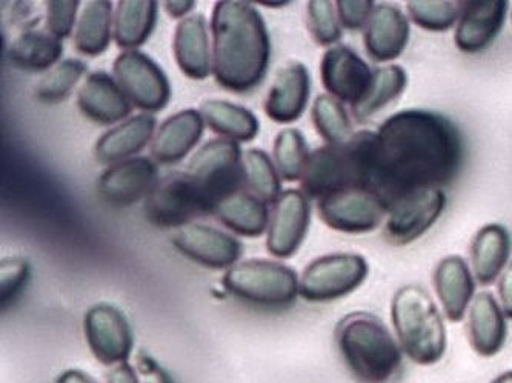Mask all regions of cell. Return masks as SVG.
I'll list each match as a JSON object with an SVG mask.
<instances>
[{
  "instance_id": "1",
  "label": "cell",
  "mask_w": 512,
  "mask_h": 383,
  "mask_svg": "<svg viewBox=\"0 0 512 383\" xmlns=\"http://www.w3.org/2000/svg\"><path fill=\"white\" fill-rule=\"evenodd\" d=\"M465 140L453 120L436 111H399L376 131V193L388 208L414 191L445 188L465 164Z\"/></svg>"
},
{
  "instance_id": "2",
  "label": "cell",
  "mask_w": 512,
  "mask_h": 383,
  "mask_svg": "<svg viewBox=\"0 0 512 383\" xmlns=\"http://www.w3.org/2000/svg\"><path fill=\"white\" fill-rule=\"evenodd\" d=\"M213 76L223 90L250 93L270 65L271 42L265 19L250 2L220 0L211 14Z\"/></svg>"
},
{
  "instance_id": "3",
  "label": "cell",
  "mask_w": 512,
  "mask_h": 383,
  "mask_svg": "<svg viewBox=\"0 0 512 383\" xmlns=\"http://www.w3.org/2000/svg\"><path fill=\"white\" fill-rule=\"evenodd\" d=\"M336 342L357 383H397L402 377L405 354L380 317L348 314L337 325Z\"/></svg>"
},
{
  "instance_id": "4",
  "label": "cell",
  "mask_w": 512,
  "mask_h": 383,
  "mask_svg": "<svg viewBox=\"0 0 512 383\" xmlns=\"http://www.w3.org/2000/svg\"><path fill=\"white\" fill-rule=\"evenodd\" d=\"M391 320L403 354L414 364L434 365L448 347L445 322L433 297L420 285H405L394 294Z\"/></svg>"
},
{
  "instance_id": "5",
  "label": "cell",
  "mask_w": 512,
  "mask_h": 383,
  "mask_svg": "<svg viewBox=\"0 0 512 383\" xmlns=\"http://www.w3.org/2000/svg\"><path fill=\"white\" fill-rule=\"evenodd\" d=\"M223 287L231 296L262 308H286L300 294L293 268L274 260H245L225 273Z\"/></svg>"
},
{
  "instance_id": "6",
  "label": "cell",
  "mask_w": 512,
  "mask_h": 383,
  "mask_svg": "<svg viewBox=\"0 0 512 383\" xmlns=\"http://www.w3.org/2000/svg\"><path fill=\"white\" fill-rule=\"evenodd\" d=\"M243 153L233 140L213 139L196 151L185 173L191 177L210 214L222 200L243 191Z\"/></svg>"
},
{
  "instance_id": "7",
  "label": "cell",
  "mask_w": 512,
  "mask_h": 383,
  "mask_svg": "<svg viewBox=\"0 0 512 383\" xmlns=\"http://www.w3.org/2000/svg\"><path fill=\"white\" fill-rule=\"evenodd\" d=\"M370 265L362 254L334 253L313 260L300 277V296L308 302L342 299L365 284Z\"/></svg>"
},
{
  "instance_id": "8",
  "label": "cell",
  "mask_w": 512,
  "mask_h": 383,
  "mask_svg": "<svg viewBox=\"0 0 512 383\" xmlns=\"http://www.w3.org/2000/svg\"><path fill=\"white\" fill-rule=\"evenodd\" d=\"M150 224L160 228H183L200 216H208L207 205L187 173H171L157 180L143 204Z\"/></svg>"
},
{
  "instance_id": "9",
  "label": "cell",
  "mask_w": 512,
  "mask_h": 383,
  "mask_svg": "<svg viewBox=\"0 0 512 383\" xmlns=\"http://www.w3.org/2000/svg\"><path fill=\"white\" fill-rule=\"evenodd\" d=\"M113 73L133 107L151 114L162 111L170 102V80L148 54L124 51L114 60Z\"/></svg>"
},
{
  "instance_id": "10",
  "label": "cell",
  "mask_w": 512,
  "mask_h": 383,
  "mask_svg": "<svg viewBox=\"0 0 512 383\" xmlns=\"http://www.w3.org/2000/svg\"><path fill=\"white\" fill-rule=\"evenodd\" d=\"M388 211L382 197L362 188L337 191L317 202L323 224L343 234L373 233L385 222Z\"/></svg>"
},
{
  "instance_id": "11",
  "label": "cell",
  "mask_w": 512,
  "mask_h": 383,
  "mask_svg": "<svg viewBox=\"0 0 512 383\" xmlns=\"http://www.w3.org/2000/svg\"><path fill=\"white\" fill-rule=\"evenodd\" d=\"M445 207L446 194L442 188L406 194L389 208L383 237L396 247L413 244L437 224Z\"/></svg>"
},
{
  "instance_id": "12",
  "label": "cell",
  "mask_w": 512,
  "mask_h": 383,
  "mask_svg": "<svg viewBox=\"0 0 512 383\" xmlns=\"http://www.w3.org/2000/svg\"><path fill=\"white\" fill-rule=\"evenodd\" d=\"M374 71L348 45L328 48L320 62V80L326 93L343 105L356 107L373 82Z\"/></svg>"
},
{
  "instance_id": "13",
  "label": "cell",
  "mask_w": 512,
  "mask_h": 383,
  "mask_svg": "<svg viewBox=\"0 0 512 383\" xmlns=\"http://www.w3.org/2000/svg\"><path fill=\"white\" fill-rule=\"evenodd\" d=\"M85 337L88 347L100 364H127L133 350L130 322L119 308L110 304L91 307L85 314Z\"/></svg>"
},
{
  "instance_id": "14",
  "label": "cell",
  "mask_w": 512,
  "mask_h": 383,
  "mask_svg": "<svg viewBox=\"0 0 512 383\" xmlns=\"http://www.w3.org/2000/svg\"><path fill=\"white\" fill-rule=\"evenodd\" d=\"M311 222V200L300 190L280 194L271 211L266 250L277 259H290L302 247Z\"/></svg>"
},
{
  "instance_id": "15",
  "label": "cell",
  "mask_w": 512,
  "mask_h": 383,
  "mask_svg": "<svg viewBox=\"0 0 512 383\" xmlns=\"http://www.w3.org/2000/svg\"><path fill=\"white\" fill-rule=\"evenodd\" d=\"M159 170L153 159L133 157L111 165L97 180V194L114 208L133 207L147 199L159 180Z\"/></svg>"
},
{
  "instance_id": "16",
  "label": "cell",
  "mask_w": 512,
  "mask_h": 383,
  "mask_svg": "<svg viewBox=\"0 0 512 383\" xmlns=\"http://www.w3.org/2000/svg\"><path fill=\"white\" fill-rule=\"evenodd\" d=\"M171 242L187 259L211 270L234 267L242 254V244L236 237L210 225L190 224L180 228Z\"/></svg>"
},
{
  "instance_id": "17",
  "label": "cell",
  "mask_w": 512,
  "mask_h": 383,
  "mask_svg": "<svg viewBox=\"0 0 512 383\" xmlns=\"http://www.w3.org/2000/svg\"><path fill=\"white\" fill-rule=\"evenodd\" d=\"M508 11L505 0H463L454 33L457 50L465 54L488 50L502 31Z\"/></svg>"
},
{
  "instance_id": "18",
  "label": "cell",
  "mask_w": 512,
  "mask_h": 383,
  "mask_svg": "<svg viewBox=\"0 0 512 383\" xmlns=\"http://www.w3.org/2000/svg\"><path fill=\"white\" fill-rule=\"evenodd\" d=\"M411 39V20L397 5L377 4L363 30L366 54L376 64H389L405 53Z\"/></svg>"
},
{
  "instance_id": "19",
  "label": "cell",
  "mask_w": 512,
  "mask_h": 383,
  "mask_svg": "<svg viewBox=\"0 0 512 383\" xmlns=\"http://www.w3.org/2000/svg\"><path fill=\"white\" fill-rule=\"evenodd\" d=\"M80 113L97 125L122 124L133 111L128 97L116 79L104 71L88 74L77 93Z\"/></svg>"
},
{
  "instance_id": "20",
  "label": "cell",
  "mask_w": 512,
  "mask_h": 383,
  "mask_svg": "<svg viewBox=\"0 0 512 383\" xmlns=\"http://www.w3.org/2000/svg\"><path fill=\"white\" fill-rule=\"evenodd\" d=\"M434 290L446 319L462 322L476 297V277L463 257H443L433 274Z\"/></svg>"
},
{
  "instance_id": "21",
  "label": "cell",
  "mask_w": 512,
  "mask_h": 383,
  "mask_svg": "<svg viewBox=\"0 0 512 383\" xmlns=\"http://www.w3.org/2000/svg\"><path fill=\"white\" fill-rule=\"evenodd\" d=\"M311 96L310 71L300 62L286 65L271 85L265 113L276 124H293L305 113Z\"/></svg>"
},
{
  "instance_id": "22",
  "label": "cell",
  "mask_w": 512,
  "mask_h": 383,
  "mask_svg": "<svg viewBox=\"0 0 512 383\" xmlns=\"http://www.w3.org/2000/svg\"><path fill=\"white\" fill-rule=\"evenodd\" d=\"M469 345L479 356L493 357L502 351L508 337V319L493 293L476 294L466 313Z\"/></svg>"
},
{
  "instance_id": "23",
  "label": "cell",
  "mask_w": 512,
  "mask_h": 383,
  "mask_svg": "<svg viewBox=\"0 0 512 383\" xmlns=\"http://www.w3.org/2000/svg\"><path fill=\"white\" fill-rule=\"evenodd\" d=\"M205 130L200 111L183 110L168 117L154 134L150 154L154 162L174 165L185 159L199 144Z\"/></svg>"
},
{
  "instance_id": "24",
  "label": "cell",
  "mask_w": 512,
  "mask_h": 383,
  "mask_svg": "<svg viewBox=\"0 0 512 383\" xmlns=\"http://www.w3.org/2000/svg\"><path fill=\"white\" fill-rule=\"evenodd\" d=\"M173 51L177 67L190 79H207L213 73V50L202 14L180 20L174 31Z\"/></svg>"
},
{
  "instance_id": "25",
  "label": "cell",
  "mask_w": 512,
  "mask_h": 383,
  "mask_svg": "<svg viewBox=\"0 0 512 383\" xmlns=\"http://www.w3.org/2000/svg\"><path fill=\"white\" fill-rule=\"evenodd\" d=\"M512 239L508 228L500 224H488L480 228L471 242L469 259L477 284L493 285L500 279L511 262Z\"/></svg>"
},
{
  "instance_id": "26",
  "label": "cell",
  "mask_w": 512,
  "mask_h": 383,
  "mask_svg": "<svg viewBox=\"0 0 512 383\" xmlns=\"http://www.w3.org/2000/svg\"><path fill=\"white\" fill-rule=\"evenodd\" d=\"M156 134V119L151 114L142 113L130 117L117 127L100 136L94 147L97 162L104 165L119 164L133 159L143 148L151 144Z\"/></svg>"
},
{
  "instance_id": "27",
  "label": "cell",
  "mask_w": 512,
  "mask_h": 383,
  "mask_svg": "<svg viewBox=\"0 0 512 383\" xmlns=\"http://www.w3.org/2000/svg\"><path fill=\"white\" fill-rule=\"evenodd\" d=\"M64 53L62 40L39 28L22 31L8 48L11 64L25 73H44L53 70Z\"/></svg>"
},
{
  "instance_id": "28",
  "label": "cell",
  "mask_w": 512,
  "mask_h": 383,
  "mask_svg": "<svg viewBox=\"0 0 512 383\" xmlns=\"http://www.w3.org/2000/svg\"><path fill=\"white\" fill-rule=\"evenodd\" d=\"M113 22V2L110 0L85 2L74 28V50L87 57L104 54L113 36Z\"/></svg>"
},
{
  "instance_id": "29",
  "label": "cell",
  "mask_w": 512,
  "mask_h": 383,
  "mask_svg": "<svg viewBox=\"0 0 512 383\" xmlns=\"http://www.w3.org/2000/svg\"><path fill=\"white\" fill-rule=\"evenodd\" d=\"M213 214L223 227L243 237L262 236L268 231L271 217L268 205L247 190L222 200Z\"/></svg>"
},
{
  "instance_id": "30",
  "label": "cell",
  "mask_w": 512,
  "mask_h": 383,
  "mask_svg": "<svg viewBox=\"0 0 512 383\" xmlns=\"http://www.w3.org/2000/svg\"><path fill=\"white\" fill-rule=\"evenodd\" d=\"M157 7L153 0H120L113 22L117 47L125 51L142 47L156 28Z\"/></svg>"
},
{
  "instance_id": "31",
  "label": "cell",
  "mask_w": 512,
  "mask_h": 383,
  "mask_svg": "<svg viewBox=\"0 0 512 383\" xmlns=\"http://www.w3.org/2000/svg\"><path fill=\"white\" fill-rule=\"evenodd\" d=\"M200 114L211 131L236 144L251 142L259 133L257 117L247 108L227 100H205L200 105Z\"/></svg>"
},
{
  "instance_id": "32",
  "label": "cell",
  "mask_w": 512,
  "mask_h": 383,
  "mask_svg": "<svg viewBox=\"0 0 512 383\" xmlns=\"http://www.w3.org/2000/svg\"><path fill=\"white\" fill-rule=\"evenodd\" d=\"M408 87V74L400 65H385L374 71L371 87L356 107L351 108V117L363 124L373 119L388 105L402 97Z\"/></svg>"
},
{
  "instance_id": "33",
  "label": "cell",
  "mask_w": 512,
  "mask_h": 383,
  "mask_svg": "<svg viewBox=\"0 0 512 383\" xmlns=\"http://www.w3.org/2000/svg\"><path fill=\"white\" fill-rule=\"evenodd\" d=\"M243 177L248 193L262 200L263 204L274 205L282 194L279 171L274 160L262 150L250 148L243 151Z\"/></svg>"
},
{
  "instance_id": "34",
  "label": "cell",
  "mask_w": 512,
  "mask_h": 383,
  "mask_svg": "<svg viewBox=\"0 0 512 383\" xmlns=\"http://www.w3.org/2000/svg\"><path fill=\"white\" fill-rule=\"evenodd\" d=\"M313 125L326 145H343L354 136L353 122L345 105L330 94H319L314 100Z\"/></svg>"
},
{
  "instance_id": "35",
  "label": "cell",
  "mask_w": 512,
  "mask_h": 383,
  "mask_svg": "<svg viewBox=\"0 0 512 383\" xmlns=\"http://www.w3.org/2000/svg\"><path fill=\"white\" fill-rule=\"evenodd\" d=\"M462 5L459 0H409L406 2V14L420 30L446 33L456 28Z\"/></svg>"
},
{
  "instance_id": "36",
  "label": "cell",
  "mask_w": 512,
  "mask_h": 383,
  "mask_svg": "<svg viewBox=\"0 0 512 383\" xmlns=\"http://www.w3.org/2000/svg\"><path fill=\"white\" fill-rule=\"evenodd\" d=\"M310 154L305 136L296 128H285L274 140V165L286 182L302 179Z\"/></svg>"
},
{
  "instance_id": "37",
  "label": "cell",
  "mask_w": 512,
  "mask_h": 383,
  "mask_svg": "<svg viewBox=\"0 0 512 383\" xmlns=\"http://www.w3.org/2000/svg\"><path fill=\"white\" fill-rule=\"evenodd\" d=\"M87 73V64L79 59L62 60L53 70L48 71L36 85L37 99L42 104L56 105L70 96L82 77Z\"/></svg>"
},
{
  "instance_id": "38",
  "label": "cell",
  "mask_w": 512,
  "mask_h": 383,
  "mask_svg": "<svg viewBox=\"0 0 512 383\" xmlns=\"http://www.w3.org/2000/svg\"><path fill=\"white\" fill-rule=\"evenodd\" d=\"M306 25L314 42L320 47H336L342 39V25L336 2L311 0L306 4Z\"/></svg>"
},
{
  "instance_id": "39",
  "label": "cell",
  "mask_w": 512,
  "mask_h": 383,
  "mask_svg": "<svg viewBox=\"0 0 512 383\" xmlns=\"http://www.w3.org/2000/svg\"><path fill=\"white\" fill-rule=\"evenodd\" d=\"M31 267L22 257H8L0 264V299L2 308L10 307L27 287Z\"/></svg>"
},
{
  "instance_id": "40",
  "label": "cell",
  "mask_w": 512,
  "mask_h": 383,
  "mask_svg": "<svg viewBox=\"0 0 512 383\" xmlns=\"http://www.w3.org/2000/svg\"><path fill=\"white\" fill-rule=\"evenodd\" d=\"M80 2L68 0V2H47V13H45V30L53 34L59 40L71 36L77 24ZM74 34V33H73Z\"/></svg>"
},
{
  "instance_id": "41",
  "label": "cell",
  "mask_w": 512,
  "mask_h": 383,
  "mask_svg": "<svg viewBox=\"0 0 512 383\" xmlns=\"http://www.w3.org/2000/svg\"><path fill=\"white\" fill-rule=\"evenodd\" d=\"M376 7L377 4L373 0H359V2L339 0L336 2L340 25L350 31L365 30L366 25L370 24Z\"/></svg>"
},
{
  "instance_id": "42",
  "label": "cell",
  "mask_w": 512,
  "mask_h": 383,
  "mask_svg": "<svg viewBox=\"0 0 512 383\" xmlns=\"http://www.w3.org/2000/svg\"><path fill=\"white\" fill-rule=\"evenodd\" d=\"M137 367H139L142 383H174L167 371L157 365L156 360L150 356L140 353L137 357Z\"/></svg>"
},
{
  "instance_id": "43",
  "label": "cell",
  "mask_w": 512,
  "mask_h": 383,
  "mask_svg": "<svg viewBox=\"0 0 512 383\" xmlns=\"http://www.w3.org/2000/svg\"><path fill=\"white\" fill-rule=\"evenodd\" d=\"M497 293H499V304L506 319L512 320V260L500 276Z\"/></svg>"
},
{
  "instance_id": "44",
  "label": "cell",
  "mask_w": 512,
  "mask_h": 383,
  "mask_svg": "<svg viewBox=\"0 0 512 383\" xmlns=\"http://www.w3.org/2000/svg\"><path fill=\"white\" fill-rule=\"evenodd\" d=\"M196 7V2L193 0H170V2H163V8L170 14L173 19H185L188 13L193 11Z\"/></svg>"
},
{
  "instance_id": "45",
  "label": "cell",
  "mask_w": 512,
  "mask_h": 383,
  "mask_svg": "<svg viewBox=\"0 0 512 383\" xmlns=\"http://www.w3.org/2000/svg\"><path fill=\"white\" fill-rule=\"evenodd\" d=\"M108 383H140L133 368L128 364L116 365L108 373Z\"/></svg>"
},
{
  "instance_id": "46",
  "label": "cell",
  "mask_w": 512,
  "mask_h": 383,
  "mask_svg": "<svg viewBox=\"0 0 512 383\" xmlns=\"http://www.w3.org/2000/svg\"><path fill=\"white\" fill-rule=\"evenodd\" d=\"M57 383H94V380L82 371L70 370L62 374Z\"/></svg>"
},
{
  "instance_id": "47",
  "label": "cell",
  "mask_w": 512,
  "mask_h": 383,
  "mask_svg": "<svg viewBox=\"0 0 512 383\" xmlns=\"http://www.w3.org/2000/svg\"><path fill=\"white\" fill-rule=\"evenodd\" d=\"M493 383H512V371H506V373L500 374L497 379L493 380Z\"/></svg>"
},
{
  "instance_id": "48",
  "label": "cell",
  "mask_w": 512,
  "mask_h": 383,
  "mask_svg": "<svg viewBox=\"0 0 512 383\" xmlns=\"http://www.w3.org/2000/svg\"><path fill=\"white\" fill-rule=\"evenodd\" d=\"M263 7H274V8H280V7H286V5H290L288 4V2H280V4H262Z\"/></svg>"
},
{
  "instance_id": "49",
  "label": "cell",
  "mask_w": 512,
  "mask_h": 383,
  "mask_svg": "<svg viewBox=\"0 0 512 383\" xmlns=\"http://www.w3.org/2000/svg\"><path fill=\"white\" fill-rule=\"evenodd\" d=\"M511 20H512V13H511Z\"/></svg>"
}]
</instances>
